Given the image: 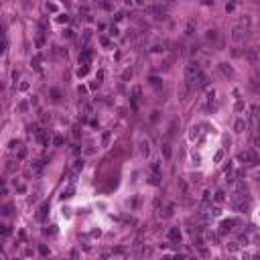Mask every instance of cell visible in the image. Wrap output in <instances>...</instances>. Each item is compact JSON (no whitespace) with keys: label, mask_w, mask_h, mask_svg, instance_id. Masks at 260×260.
Returning <instances> with one entry per match:
<instances>
[{"label":"cell","mask_w":260,"mask_h":260,"mask_svg":"<svg viewBox=\"0 0 260 260\" xmlns=\"http://www.w3.org/2000/svg\"><path fill=\"white\" fill-rule=\"evenodd\" d=\"M238 250V242H230V252H236Z\"/></svg>","instance_id":"cell-31"},{"label":"cell","mask_w":260,"mask_h":260,"mask_svg":"<svg viewBox=\"0 0 260 260\" xmlns=\"http://www.w3.org/2000/svg\"><path fill=\"white\" fill-rule=\"evenodd\" d=\"M140 153L144 154V157H149V154H150V149H149V142H142V144H140Z\"/></svg>","instance_id":"cell-19"},{"label":"cell","mask_w":260,"mask_h":260,"mask_svg":"<svg viewBox=\"0 0 260 260\" xmlns=\"http://www.w3.org/2000/svg\"><path fill=\"white\" fill-rule=\"evenodd\" d=\"M130 75H132V69H126V71H124V75H122V77H124V79H128Z\"/></svg>","instance_id":"cell-38"},{"label":"cell","mask_w":260,"mask_h":260,"mask_svg":"<svg viewBox=\"0 0 260 260\" xmlns=\"http://www.w3.org/2000/svg\"><path fill=\"white\" fill-rule=\"evenodd\" d=\"M167 238L171 242H175V244H181V238H183V236H181V230L179 228H171V230H169V234H167Z\"/></svg>","instance_id":"cell-3"},{"label":"cell","mask_w":260,"mask_h":260,"mask_svg":"<svg viewBox=\"0 0 260 260\" xmlns=\"http://www.w3.org/2000/svg\"><path fill=\"white\" fill-rule=\"evenodd\" d=\"M37 140L41 142L43 146H49V144H51V136H49V132H47V130H39V132H37Z\"/></svg>","instance_id":"cell-4"},{"label":"cell","mask_w":260,"mask_h":260,"mask_svg":"<svg viewBox=\"0 0 260 260\" xmlns=\"http://www.w3.org/2000/svg\"><path fill=\"white\" fill-rule=\"evenodd\" d=\"M250 89H252L254 94H260V81H258V77H252V79H250Z\"/></svg>","instance_id":"cell-9"},{"label":"cell","mask_w":260,"mask_h":260,"mask_svg":"<svg viewBox=\"0 0 260 260\" xmlns=\"http://www.w3.org/2000/svg\"><path fill=\"white\" fill-rule=\"evenodd\" d=\"M98 6L102 8V10H114V4H112V2H100Z\"/></svg>","instance_id":"cell-18"},{"label":"cell","mask_w":260,"mask_h":260,"mask_svg":"<svg viewBox=\"0 0 260 260\" xmlns=\"http://www.w3.org/2000/svg\"><path fill=\"white\" fill-rule=\"evenodd\" d=\"M43 167H45V161H37L33 165V169H35V173H41L43 171Z\"/></svg>","instance_id":"cell-20"},{"label":"cell","mask_w":260,"mask_h":260,"mask_svg":"<svg viewBox=\"0 0 260 260\" xmlns=\"http://www.w3.org/2000/svg\"><path fill=\"white\" fill-rule=\"evenodd\" d=\"M138 100H140V88H138V85H134V88H132V106L134 108H136Z\"/></svg>","instance_id":"cell-8"},{"label":"cell","mask_w":260,"mask_h":260,"mask_svg":"<svg viewBox=\"0 0 260 260\" xmlns=\"http://www.w3.org/2000/svg\"><path fill=\"white\" fill-rule=\"evenodd\" d=\"M171 260H185V256H183V254H177V256L171 258Z\"/></svg>","instance_id":"cell-45"},{"label":"cell","mask_w":260,"mask_h":260,"mask_svg":"<svg viewBox=\"0 0 260 260\" xmlns=\"http://www.w3.org/2000/svg\"><path fill=\"white\" fill-rule=\"evenodd\" d=\"M67 20H69L67 14H61V16H59V23H67Z\"/></svg>","instance_id":"cell-37"},{"label":"cell","mask_w":260,"mask_h":260,"mask_svg":"<svg viewBox=\"0 0 260 260\" xmlns=\"http://www.w3.org/2000/svg\"><path fill=\"white\" fill-rule=\"evenodd\" d=\"M150 84L153 85H161V79H159V77H150Z\"/></svg>","instance_id":"cell-34"},{"label":"cell","mask_w":260,"mask_h":260,"mask_svg":"<svg viewBox=\"0 0 260 260\" xmlns=\"http://www.w3.org/2000/svg\"><path fill=\"white\" fill-rule=\"evenodd\" d=\"M232 207H234L236 211H242V214H246V211L250 209V203H248V201H244L240 195H236V197L232 199Z\"/></svg>","instance_id":"cell-1"},{"label":"cell","mask_w":260,"mask_h":260,"mask_svg":"<svg viewBox=\"0 0 260 260\" xmlns=\"http://www.w3.org/2000/svg\"><path fill=\"white\" fill-rule=\"evenodd\" d=\"M214 201H215V203H224V201H226V193H224L222 189H218V191H215V195H214Z\"/></svg>","instance_id":"cell-10"},{"label":"cell","mask_w":260,"mask_h":260,"mask_svg":"<svg viewBox=\"0 0 260 260\" xmlns=\"http://www.w3.org/2000/svg\"><path fill=\"white\" fill-rule=\"evenodd\" d=\"M122 19H124V12H116V14H114V20H116V23H120Z\"/></svg>","instance_id":"cell-29"},{"label":"cell","mask_w":260,"mask_h":260,"mask_svg":"<svg viewBox=\"0 0 260 260\" xmlns=\"http://www.w3.org/2000/svg\"><path fill=\"white\" fill-rule=\"evenodd\" d=\"M47 209H49V203H43V205H41V211H39V219H43V218H45V214H47Z\"/></svg>","instance_id":"cell-17"},{"label":"cell","mask_w":260,"mask_h":260,"mask_svg":"<svg viewBox=\"0 0 260 260\" xmlns=\"http://www.w3.org/2000/svg\"><path fill=\"white\" fill-rule=\"evenodd\" d=\"M207 81H209V79H207V75H205L203 71H199V75L195 77V84H193V85H195V88H205Z\"/></svg>","instance_id":"cell-7"},{"label":"cell","mask_w":260,"mask_h":260,"mask_svg":"<svg viewBox=\"0 0 260 260\" xmlns=\"http://www.w3.org/2000/svg\"><path fill=\"white\" fill-rule=\"evenodd\" d=\"M246 59H248L250 63H258V61H260L258 49H254V47H252V49H248V51H246Z\"/></svg>","instance_id":"cell-6"},{"label":"cell","mask_w":260,"mask_h":260,"mask_svg":"<svg viewBox=\"0 0 260 260\" xmlns=\"http://www.w3.org/2000/svg\"><path fill=\"white\" fill-rule=\"evenodd\" d=\"M254 144H256V146H260V136H256V140H254Z\"/></svg>","instance_id":"cell-46"},{"label":"cell","mask_w":260,"mask_h":260,"mask_svg":"<svg viewBox=\"0 0 260 260\" xmlns=\"http://www.w3.org/2000/svg\"><path fill=\"white\" fill-rule=\"evenodd\" d=\"M252 260H260V254H256V256H252Z\"/></svg>","instance_id":"cell-48"},{"label":"cell","mask_w":260,"mask_h":260,"mask_svg":"<svg viewBox=\"0 0 260 260\" xmlns=\"http://www.w3.org/2000/svg\"><path fill=\"white\" fill-rule=\"evenodd\" d=\"M89 61H92V51H89V49H84V51H81V55H79V65L88 67Z\"/></svg>","instance_id":"cell-5"},{"label":"cell","mask_w":260,"mask_h":260,"mask_svg":"<svg viewBox=\"0 0 260 260\" xmlns=\"http://www.w3.org/2000/svg\"><path fill=\"white\" fill-rule=\"evenodd\" d=\"M205 39L209 43H215V41H218V31H207L205 33Z\"/></svg>","instance_id":"cell-14"},{"label":"cell","mask_w":260,"mask_h":260,"mask_svg":"<svg viewBox=\"0 0 260 260\" xmlns=\"http://www.w3.org/2000/svg\"><path fill=\"white\" fill-rule=\"evenodd\" d=\"M89 37H92V31H89V29H85V31H84V37H81V41L88 43V41H89Z\"/></svg>","instance_id":"cell-23"},{"label":"cell","mask_w":260,"mask_h":260,"mask_svg":"<svg viewBox=\"0 0 260 260\" xmlns=\"http://www.w3.org/2000/svg\"><path fill=\"white\" fill-rule=\"evenodd\" d=\"M108 140H110V132H104V136H102V144H108Z\"/></svg>","instance_id":"cell-30"},{"label":"cell","mask_w":260,"mask_h":260,"mask_svg":"<svg viewBox=\"0 0 260 260\" xmlns=\"http://www.w3.org/2000/svg\"><path fill=\"white\" fill-rule=\"evenodd\" d=\"M187 35H193V23L187 24Z\"/></svg>","instance_id":"cell-39"},{"label":"cell","mask_w":260,"mask_h":260,"mask_svg":"<svg viewBox=\"0 0 260 260\" xmlns=\"http://www.w3.org/2000/svg\"><path fill=\"white\" fill-rule=\"evenodd\" d=\"M256 126H258V130H260V114H258V118H256Z\"/></svg>","instance_id":"cell-47"},{"label":"cell","mask_w":260,"mask_h":260,"mask_svg":"<svg viewBox=\"0 0 260 260\" xmlns=\"http://www.w3.org/2000/svg\"><path fill=\"white\" fill-rule=\"evenodd\" d=\"M248 242H250V238L246 236V234H242V236L238 238V244H244V246H246V244H248Z\"/></svg>","instance_id":"cell-22"},{"label":"cell","mask_w":260,"mask_h":260,"mask_svg":"<svg viewBox=\"0 0 260 260\" xmlns=\"http://www.w3.org/2000/svg\"><path fill=\"white\" fill-rule=\"evenodd\" d=\"M51 96H53V100H59V98H61V94H59L57 88H53V89H51Z\"/></svg>","instance_id":"cell-24"},{"label":"cell","mask_w":260,"mask_h":260,"mask_svg":"<svg viewBox=\"0 0 260 260\" xmlns=\"http://www.w3.org/2000/svg\"><path fill=\"white\" fill-rule=\"evenodd\" d=\"M173 209H175L173 205H167V207H165V214H161V215H163V218H171V215H173Z\"/></svg>","instance_id":"cell-21"},{"label":"cell","mask_w":260,"mask_h":260,"mask_svg":"<svg viewBox=\"0 0 260 260\" xmlns=\"http://www.w3.org/2000/svg\"><path fill=\"white\" fill-rule=\"evenodd\" d=\"M2 214H4V215H8V214H10V205H4V209H2Z\"/></svg>","instance_id":"cell-41"},{"label":"cell","mask_w":260,"mask_h":260,"mask_svg":"<svg viewBox=\"0 0 260 260\" xmlns=\"http://www.w3.org/2000/svg\"><path fill=\"white\" fill-rule=\"evenodd\" d=\"M232 39H234L236 43L242 41V31H240V29H234V31H232Z\"/></svg>","instance_id":"cell-16"},{"label":"cell","mask_w":260,"mask_h":260,"mask_svg":"<svg viewBox=\"0 0 260 260\" xmlns=\"http://www.w3.org/2000/svg\"><path fill=\"white\" fill-rule=\"evenodd\" d=\"M234 128H236V132H244V130H246V122L242 118H238L236 124H234Z\"/></svg>","instance_id":"cell-11"},{"label":"cell","mask_w":260,"mask_h":260,"mask_svg":"<svg viewBox=\"0 0 260 260\" xmlns=\"http://www.w3.org/2000/svg\"><path fill=\"white\" fill-rule=\"evenodd\" d=\"M228 260H236V258H234V256H232V258H228Z\"/></svg>","instance_id":"cell-49"},{"label":"cell","mask_w":260,"mask_h":260,"mask_svg":"<svg viewBox=\"0 0 260 260\" xmlns=\"http://www.w3.org/2000/svg\"><path fill=\"white\" fill-rule=\"evenodd\" d=\"M24 157H27V150H24L23 146H20V149H19V159H20V161H23Z\"/></svg>","instance_id":"cell-28"},{"label":"cell","mask_w":260,"mask_h":260,"mask_svg":"<svg viewBox=\"0 0 260 260\" xmlns=\"http://www.w3.org/2000/svg\"><path fill=\"white\" fill-rule=\"evenodd\" d=\"M250 258H252V256H250L248 252H242V260H250Z\"/></svg>","instance_id":"cell-42"},{"label":"cell","mask_w":260,"mask_h":260,"mask_svg":"<svg viewBox=\"0 0 260 260\" xmlns=\"http://www.w3.org/2000/svg\"><path fill=\"white\" fill-rule=\"evenodd\" d=\"M8 234H10V228H8V226H2V236H8Z\"/></svg>","instance_id":"cell-35"},{"label":"cell","mask_w":260,"mask_h":260,"mask_svg":"<svg viewBox=\"0 0 260 260\" xmlns=\"http://www.w3.org/2000/svg\"><path fill=\"white\" fill-rule=\"evenodd\" d=\"M20 89H23V92H24V89H29V84H27V81H23V84H20Z\"/></svg>","instance_id":"cell-44"},{"label":"cell","mask_w":260,"mask_h":260,"mask_svg":"<svg viewBox=\"0 0 260 260\" xmlns=\"http://www.w3.org/2000/svg\"><path fill=\"white\" fill-rule=\"evenodd\" d=\"M100 43H102L104 47H110V39L108 37H100Z\"/></svg>","instance_id":"cell-27"},{"label":"cell","mask_w":260,"mask_h":260,"mask_svg":"<svg viewBox=\"0 0 260 260\" xmlns=\"http://www.w3.org/2000/svg\"><path fill=\"white\" fill-rule=\"evenodd\" d=\"M120 31H118V27H116V24H112V27H110V33H108V35H112V37H116V35H118Z\"/></svg>","instance_id":"cell-26"},{"label":"cell","mask_w":260,"mask_h":260,"mask_svg":"<svg viewBox=\"0 0 260 260\" xmlns=\"http://www.w3.org/2000/svg\"><path fill=\"white\" fill-rule=\"evenodd\" d=\"M150 173H153L154 177H161V165H159V163H153V165H150Z\"/></svg>","instance_id":"cell-15"},{"label":"cell","mask_w":260,"mask_h":260,"mask_svg":"<svg viewBox=\"0 0 260 260\" xmlns=\"http://www.w3.org/2000/svg\"><path fill=\"white\" fill-rule=\"evenodd\" d=\"M79 169H84V161H75V165H73V171H79Z\"/></svg>","instance_id":"cell-25"},{"label":"cell","mask_w":260,"mask_h":260,"mask_svg":"<svg viewBox=\"0 0 260 260\" xmlns=\"http://www.w3.org/2000/svg\"><path fill=\"white\" fill-rule=\"evenodd\" d=\"M85 73H88V67H79V69H77V75H85Z\"/></svg>","instance_id":"cell-32"},{"label":"cell","mask_w":260,"mask_h":260,"mask_svg":"<svg viewBox=\"0 0 260 260\" xmlns=\"http://www.w3.org/2000/svg\"><path fill=\"white\" fill-rule=\"evenodd\" d=\"M102 79H104V71H98V75H96V81H100V84H102Z\"/></svg>","instance_id":"cell-36"},{"label":"cell","mask_w":260,"mask_h":260,"mask_svg":"<svg viewBox=\"0 0 260 260\" xmlns=\"http://www.w3.org/2000/svg\"><path fill=\"white\" fill-rule=\"evenodd\" d=\"M219 69H222V71H224V73H226V75H230V77H232V75H234V69H232V67H230V65H228V63H219Z\"/></svg>","instance_id":"cell-13"},{"label":"cell","mask_w":260,"mask_h":260,"mask_svg":"<svg viewBox=\"0 0 260 260\" xmlns=\"http://www.w3.org/2000/svg\"><path fill=\"white\" fill-rule=\"evenodd\" d=\"M242 108H244V104H242V102H240V100H238V102H236V110H238V112H240V110H242Z\"/></svg>","instance_id":"cell-40"},{"label":"cell","mask_w":260,"mask_h":260,"mask_svg":"<svg viewBox=\"0 0 260 260\" xmlns=\"http://www.w3.org/2000/svg\"><path fill=\"white\" fill-rule=\"evenodd\" d=\"M161 150H163V154H165V159H171V144H169V142H163V146H161Z\"/></svg>","instance_id":"cell-12"},{"label":"cell","mask_w":260,"mask_h":260,"mask_svg":"<svg viewBox=\"0 0 260 260\" xmlns=\"http://www.w3.org/2000/svg\"><path fill=\"white\" fill-rule=\"evenodd\" d=\"M53 144H57V146L63 144V138H61V136H55V138H53Z\"/></svg>","instance_id":"cell-33"},{"label":"cell","mask_w":260,"mask_h":260,"mask_svg":"<svg viewBox=\"0 0 260 260\" xmlns=\"http://www.w3.org/2000/svg\"><path fill=\"white\" fill-rule=\"evenodd\" d=\"M39 252H41V254H47L49 250H47V246H41V248H39Z\"/></svg>","instance_id":"cell-43"},{"label":"cell","mask_w":260,"mask_h":260,"mask_svg":"<svg viewBox=\"0 0 260 260\" xmlns=\"http://www.w3.org/2000/svg\"><path fill=\"white\" fill-rule=\"evenodd\" d=\"M238 224H240V222H238V219H234V218H230V219H224V222H222V226H219V232H222V234H226V232H232V230H234V226H238Z\"/></svg>","instance_id":"cell-2"}]
</instances>
